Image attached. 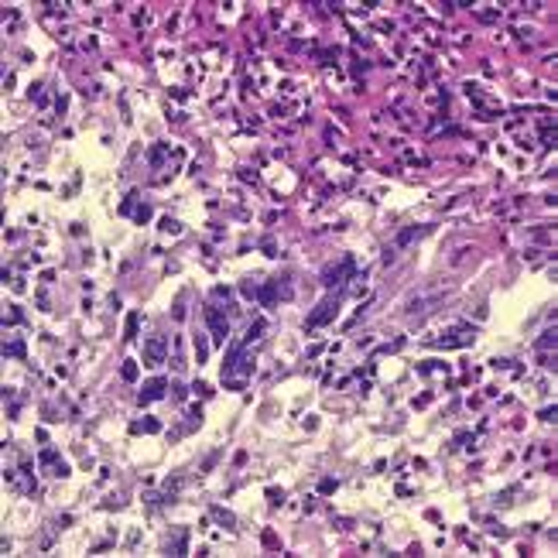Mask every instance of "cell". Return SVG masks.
Wrapping results in <instances>:
<instances>
[{
	"instance_id": "obj_1",
	"label": "cell",
	"mask_w": 558,
	"mask_h": 558,
	"mask_svg": "<svg viewBox=\"0 0 558 558\" xmlns=\"http://www.w3.org/2000/svg\"><path fill=\"white\" fill-rule=\"evenodd\" d=\"M353 274H356V261H353V257H342L339 264H332V267L322 271V285H326V288H342Z\"/></svg>"
},
{
	"instance_id": "obj_2",
	"label": "cell",
	"mask_w": 558,
	"mask_h": 558,
	"mask_svg": "<svg viewBox=\"0 0 558 558\" xmlns=\"http://www.w3.org/2000/svg\"><path fill=\"white\" fill-rule=\"evenodd\" d=\"M336 312H339V291H336V295H329V298H322V301H319V308H315V312L308 315L305 329H319V326L332 322V319H336Z\"/></svg>"
},
{
	"instance_id": "obj_3",
	"label": "cell",
	"mask_w": 558,
	"mask_h": 558,
	"mask_svg": "<svg viewBox=\"0 0 558 558\" xmlns=\"http://www.w3.org/2000/svg\"><path fill=\"white\" fill-rule=\"evenodd\" d=\"M165 353H168V339H165V336H151V339L144 342V363L148 366L165 363Z\"/></svg>"
},
{
	"instance_id": "obj_4",
	"label": "cell",
	"mask_w": 558,
	"mask_h": 558,
	"mask_svg": "<svg viewBox=\"0 0 558 558\" xmlns=\"http://www.w3.org/2000/svg\"><path fill=\"white\" fill-rule=\"evenodd\" d=\"M205 322H209V332H213L216 342H223L229 336V322H226V315H223L219 308H209V312H205Z\"/></svg>"
},
{
	"instance_id": "obj_5",
	"label": "cell",
	"mask_w": 558,
	"mask_h": 558,
	"mask_svg": "<svg viewBox=\"0 0 558 558\" xmlns=\"http://www.w3.org/2000/svg\"><path fill=\"white\" fill-rule=\"evenodd\" d=\"M165 390H168V380L165 377H154V380H148L144 384V390H141V404H151V401H158V398H165Z\"/></svg>"
},
{
	"instance_id": "obj_6",
	"label": "cell",
	"mask_w": 558,
	"mask_h": 558,
	"mask_svg": "<svg viewBox=\"0 0 558 558\" xmlns=\"http://www.w3.org/2000/svg\"><path fill=\"white\" fill-rule=\"evenodd\" d=\"M428 229H432V226H411V229H404V233H398V240H394V250H398V247H408L411 240H418V237H425V233H428Z\"/></svg>"
},
{
	"instance_id": "obj_7",
	"label": "cell",
	"mask_w": 558,
	"mask_h": 558,
	"mask_svg": "<svg viewBox=\"0 0 558 558\" xmlns=\"http://www.w3.org/2000/svg\"><path fill=\"white\" fill-rule=\"evenodd\" d=\"M469 342H473V336H469V332H462V329H456L449 339H435L432 346H469Z\"/></svg>"
},
{
	"instance_id": "obj_8",
	"label": "cell",
	"mask_w": 558,
	"mask_h": 558,
	"mask_svg": "<svg viewBox=\"0 0 558 558\" xmlns=\"http://www.w3.org/2000/svg\"><path fill=\"white\" fill-rule=\"evenodd\" d=\"M541 141H545V148H551V144L558 141V130L551 127V120H545V124H541Z\"/></svg>"
},
{
	"instance_id": "obj_9",
	"label": "cell",
	"mask_w": 558,
	"mask_h": 558,
	"mask_svg": "<svg viewBox=\"0 0 558 558\" xmlns=\"http://www.w3.org/2000/svg\"><path fill=\"white\" fill-rule=\"evenodd\" d=\"M137 326H141V315H137V312H130V315H127V329H124V339H134V336H137Z\"/></svg>"
},
{
	"instance_id": "obj_10",
	"label": "cell",
	"mask_w": 558,
	"mask_h": 558,
	"mask_svg": "<svg viewBox=\"0 0 558 558\" xmlns=\"http://www.w3.org/2000/svg\"><path fill=\"white\" fill-rule=\"evenodd\" d=\"M261 332H264V319H257L250 326V329H247V336H243V342H247V346H250V342H257L261 339Z\"/></svg>"
},
{
	"instance_id": "obj_11",
	"label": "cell",
	"mask_w": 558,
	"mask_h": 558,
	"mask_svg": "<svg viewBox=\"0 0 558 558\" xmlns=\"http://www.w3.org/2000/svg\"><path fill=\"white\" fill-rule=\"evenodd\" d=\"M4 356H24V342L21 339L7 342V346H4Z\"/></svg>"
},
{
	"instance_id": "obj_12",
	"label": "cell",
	"mask_w": 558,
	"mask_h": 558,
	"mask_svg": "<svg viewBox=\"0 0 558 558\" xmlns=\"http://www.w3.org/2000/svg\"><path fill=\"white\" fill-rule=\"evenodd\" d=\"M120 374H124V380H137V363H134V360H127Z\"/></svg>"
},
{
	"instance_id": "obj_13",
	"label": "cell",
	"mask_w": 558,
	"mask_h": 558,
	"mask_svg": "<svg viewBox=\"0 0 558 558\" xmlns=\"http://www.w3.org/2000/svg\"><path fill=\"white\" fill-rule=\"evenodd\" d=\"M551 342H555V332L548 329L545 336H541V339H538V350H548V346H551Z\"/></svg>"
},
{
	"instance_id": "obj_14",
	"label": "cell",
	"mask_w": 558,
	"mask_h": 558,
	"mask_svg": "<svg viewBox=\"0 0 558 558\" xmlns=\"http://www.w3.org/2000/svg\"><path fill=\"white\" fill-rule=\"evenodd\" d=\"M134 432H158V422H137Z\"/></svg>"
},
{
	"instance_id": "obj_15",
	"label": "cell",
	"mask_w": 558,
	"mask_h": 558,
	"mask_svg": "<svg viewBox=\"0 0 558 558\" xmlns=\"http://www.w3.org/2000/svg\"><path fill=\"white\" fill-rule=\"evenodd\" d=\"M161 229H165V233H182V226H178L175 219H165V223H161Z\"/></svg>"
},
{
	"instance_id": "obj_16",
	"label": "cell",
	"mask_w": 558,
	"mask_h": 558,
	"mask_svg": "<svg viewBox=\"0 0 558 558\" xmlns=\"http://www.w3.org/2000/svg\"><path fill=\"white\" fill-rule=\"evenodd\" d=\"M213 514H216V517H219V521H223V524H226V527H229V524H233V514H226V510H219V507H216V510H213Z\"/></svg>"
},
{
	"instance_id": "obj_17",
	"label": "cell",
	"mask_w": 558,
	"mask_h": 558,
	"mask_svg": "<svg viewBox=\"0 0 558 558\" xmlns=\"http://www.w3.org/2000/svg\"><path fill=\"white\" fill-rule=\"evenodd\" d=\"M148 219H151V209H148V205H141V209H137V223H148Z\"/></svg>"
}]
</instances>
